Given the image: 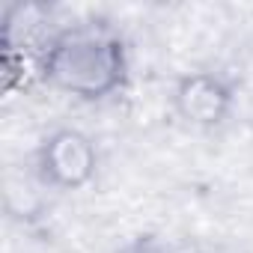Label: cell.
<instances>
[{"label":"cell","instance_id":"3957f363","mask_svg":"<svg viewBox=\"0 0 253 253\" xmlns=\"http://www.w3.org/2000/svg\"><path fill=\"white\" fill-rule=\"evenodd\" d=\"M176 107L194 125H214L229 110V86L209 72L188 75L176 89Z\"/></svg>","mask_w":253,"mask_h":253},{"label":"cell","instance_id":"7a4b0ae2","mask_svg":"<svg viewBox=\"0 0 253 253\" xmlns=\"http://www.w3.org/2000/svg\"><path fill=\"white\" fill-rule=\"evenodd\" d=\"M39 170H42V179L51 182L54 188H63V191L81 188L95 173V149L89 137H84L81 131L63 128L42 143Z\"/></svg>","mask_w":253,"mask_h":253},{"label":"cell","instance_id":"6da1fadb","mask_svg":"<svg viewBox=\"0 0 253 253\" xmlns=\"http://www.w3.org/2000/svg\"><path fill=\"white\" fill-rule=\"evenodd\" d=\"M125 45L107 24H75L48 39L39 75L69 95L95 101L113 95L125 81Z\"/></svg>","mask_w":253,"mask_h":253},{"label":"cell","instance_id":"277c9868","mask_svg":"<svg viewBox=\"0 0 253 253\" xmlns=\"http://www.w3.org/2000/svg\"><path fill=\"white\" fill-rule=\"evenodd\" d=\"M119 253H176L173 247H167L158 238H134L131 244H125Z\"/></svg>","mask_w":253,"mask_h":253}]
</instances>
